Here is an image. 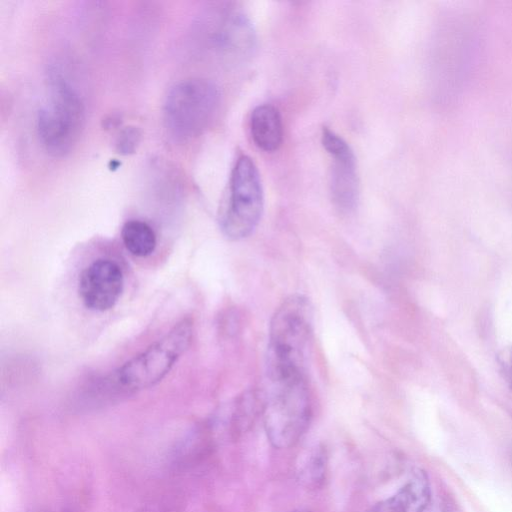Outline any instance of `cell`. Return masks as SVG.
<instances>
[{
	"label": "cell",
	"mask_w": 512,
	"mask_h": 512,
	"mask_svg": "<svg viewBox=\"0 0 512 512\" xmlns=\"http://www.w3.org/2000/svg\"><path fill=\"white\" fill-rule=\"evenodd\" d=\"M511 369H512V359H511Z\"/></svg>",
	"instance_id": "18"
},
{
	"label": "cell",
	"mask_w": 512,
	"mask_h": 512,
	"mask_svg": "<svg viewBox=\"0 0 512 512\" xmlns=\"http://www.w3.org/2000/svg\"><path fill=\"white\" fill-rule=\"evenodd\" d=\"M250 131L253 142L259 149L265 152L276 151L283 140L279 110L271 104L257 106L251 113Z\"/></svg>",
	"instance_id": "11"
},
{
	"label": "cell",
	"mask_w": 512,
	"mask_h": 512,
	"mask_svg": "<svg viewBox=\"0 0 512 512\" xmlns=\"http://www.w3.org/2000/svg\"><path fill=\"white\" fill-rule=\"evenodd\" d=\"M124 289V274L120 265L100 258L83 269L78 280L82 303L89 310L104 312L113 308Z\"/></svg>",
	"instance_id": "8"
},
{
	"label": "cell",
	"mask_w": 512,
	"mask_h": 512,
	"mask_svg": "<svg viewBox=\"0 0 512 512\" xmlns=\"http://www.w3.org/2000/svg\"><path fill=\"white\" fill-rule=\"evenodd\" d=\"M328 455L322 445L309 448L297 465V479L306 488L322 486L327 473Z\"/></svg>",
	"instance_id": "12"
},
{
	"label": "cell",
	"mask_w": 512,
	"mask_h": 512,
	"mask_svg": "<svg viewBox=\"0 0 512 512\" xmlns=\"http://www.w3.org/2000/svg\"><path fill=\"white\" fill-rule=\"evenodd\" d=\"M121 238L125 248L136 257L151 255L157 245L153 228L142 220L132 219L124 223Z\"/></svg>",
	"instance_id": "13"
},
{
	"label": "cell",
	"mask_w": 512,
	"mask_h": 512,
	"mask_svg": "<svg viewBox=\"0 0 512 512\" xmlns=\"http://www.w3.org/2000/svg\"><path fill=\"white\" fill-rule=\"evenodd\" d=\"M427 475L416 470L392 496L376 503L365 512H423L430 501Z\"/></svg>",
	"instance_id": "10"
},
{
	"label": "cell",
	"mask_w": 512,
	"mask_h": 512,
	"mask_svg": "<svg viewBox=\"0 0 512 512\" xmlns=\"http://www.w3.org/2000/svg\"><path fill=\"white\" fill-rule=\"evenodd\" d=\"M193 334V320L181 319L164 336L113 371L108 377L109 391L129 395L158 384L187 351Z\"/></svg>",
	"instance_id": "2"
},
{
	"label": "cell",
	"mask_w": 512,
	"mask_h": 512,
	"mask_svg": "<svg viewBox=\"0 0 512 512\" xmlns=\"http://www.w3.org/2000/svg\"><path fill=\"white\" fill-rule=\"evenodd\" d=\"M221 94L217 85L205 78H189L175 83L163 105V120L172 139L186 142L201 135L212 123Z\"/></svg>",
	"instance_id": "5"
},
{
	"label": "cell",
	"mask_w": 512,
	"mask_h": 512,
	"mask_svg": "<svg viewBox=\"0 0 512 512\" xmlns=\"http://www.w3.org/2000/svg\"><path fill=\"white\" fill-rule=\"evenodd\" d=\"M141 512H185V511L180 510V509H175V508H164V507H159V506L153 505V506H148V507L143 508Z\"/></svg>",
	"instance_id": "16"
},
{
	"label": "cell",
	"mask_w": 512,
	"mask_h": 512,
	"mask_svg": "<svg viewBox=\"0 0 512 512\" xmlns=\"http://www.w3.org/2000/svg\"><path fill=\"white\" fill-rule=\"evenodd\" d=\"M263 421L267 439L277 449H287L302 438L312 417L306 377L268 380Z\"/></svg>",
	"instance_id": "3"
},
{
	"label": "cell",
	"mask_w": 512,
	"mask_h": 512,
	"mask_svg": "<svg viewBox=\"0 0 512 512\" xmlns=\"http://www.w3.org/2000/svg\"><path fill=\"white\" fill-rule=\"evenodd\" d=\"M289 512H309L307 510H302V509H298V510H292V511H289Z\"/></svg>",
	"instance_id": "17"
},
{
	"label": "cell",
	"mask_w": 512,
	"mask_h": 512,
	"mask_svg": "<svg viewBox=\"0 0 512 512\" xmlns=\"http://www.w3.org/2000/svg\"><path fill=\"white\" fill-rule=\"evenodd\" d=\"M211 448L210 431L205 428L196 429L187 434L174 449L173 463L180 468L192 466L201 460Z\"/></svg>",
	"instance_id": "14"
},
{
	"label": "cell",
	"mask_w": 512,
	"mask_h": 512,
	"mask_svg": "<svg viewBox=\"0 0 512 512\" xmlns=\"http://www.w3.org/2000/svg\"><path fill=\"white\" fill-rule=\"evenodd\" d=\"M85 118L78 92L60 74L53 73L49 97L36 117V132L44 150L53 157L68 155L82 134Z\"/></svg>",
	"instance_id": "4"
},
{
	"label": "cell",
	"mask_w": 512,
	"mask_h": 512,
	"mask_svg": "<svg viewBox=\"0 0 512 512\" xmlns=\"http://www.w3.org/2000/svg\"><path fill=\"white\" fill-rule=\"evenodd\" d=\"M321 141L332 158L330 193L341 212H351L359 199L356 158L348 143L328 127L322 129Z\"/></svg>",
	"instance_id": "7"
},
{
	"label": "cell",
	"mask_w": 512,
	"mask_h": 512,
	"mask_svg": "<svg viewBox=\"0 0 512 512\" xmlns=\"http://www.w3.org/2000/svg\"><path fill=\"white\" fill-rule=\"evenodd\" d=\"M141 131L136 126H127L120 130L115 141V147L119 154L130 155L136 152L141 142Z\"/></svg>",
	"instance_id": "15"
},
{
	"label": "cell",
	"mask_w": 512,
	"mask_h": 512,
	"mask_svg": "<svg viewBox=\"0 0 512 512\" xmlns=\"http://www.w3.org/2000/svg\"><path fill=\"white\" fill-rule=\"evenodd\" d=\"M214 22L208 42L222 59L238 62L253 54L256 34L245 14L224 10L216 15Z\"/></svg>",
	"instance_id": "9"
},
{
	"label": "cell",
	"mask_w": 512,
	"mask_h": 512,
	"mask_svg": "<svg viewBox=\"0 0 512 512\" xmlns=\"http://www.w3.org/2000/svg\"><path fill=\"white\" fill-rule=\"evenodd\" d=\"M312 340V305L303 295H290L270 321L267 377L306 375Z\"/></svg>",
	"instance_id": "1"
},
{
	"label": "cell",
	"mask_w": 512,
	"mask_h": 512,
	"mask_svg": "<svg viewBox=\"0 0 512 512\" xmlns=\"http://www.w3.org/2000/svg\"><path fill=\"white\" fill-rule=\"evenodd\" d=\"M264 208V195L259 171L246 155L239 157L231 173L228 193L223 200L218 222L230 240L248 237L257 227Z\"/></svg>",
	"instance_id": "6"
}]
</instances>
